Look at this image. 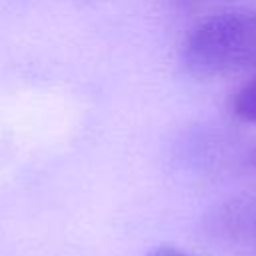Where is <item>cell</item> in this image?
<instances>
[{
	"instance_id": "7a4b0ae2",
	"label": "cell",
	"mask_w": 256,
	"mask_h": 256,
	"mask_svg": "<svg viewBox=\"0 0 256 256\" xmlns=\"http://www.w3.org/2000/svg\"><path fill=\"white\" fill-rule=\"evenodd\" d=\"M230 108L238 120L256 124V72L248 82H244L236 90V94L232 96Z\"/></svg>"
},
{
	"instance_id": "277c9868",
	"label": "cell",
	"mask_w": 256,
	"mask_h": 256,
	"mask_svg": "<svg viewBox=\"0 0 256 256\" xmlns=\"http://www.w3.org/2000/svg\"><path fill=\"white\" fill-rule=\"evenodd\" d=\"M254 164H256V148H254Z\"/></svg>"
},
{
	"instance_id": "3957f363",
	"label": "cell",
	"mask_w": 256,
	"mask_h": 256,
	"mask_svg": "<svg viewBox=\"0 0 256 256\" xmlns=\"http://www.w3.org/2000/svg\"><path fill=\"white\" fill-rule=\"evenodd\" d=\"M148 256H194V254H190L182 248H176V246H158Z\"/></svg>"
},
{
	"instance_id": "6da1fadb",
	"label": "cell",
	"mask_w": 256,
	"mask_h": 256,
	"mask_svg": "<svg viewBox=\"0 0 256 256\" xmlns=\"http://www.w3.org/2000/svg\"><path fill=\"white\" fill-rule=\"evenodd\" d=\"M180 60L198 80L256 68V10H224L204 18L186 34Z\"/></svg>"
}]
</instances>
